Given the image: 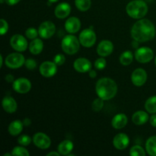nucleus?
I'll return each mask as SVG.
<instances>
[{
  "label": "nucleus",
  "mask_w": 156,
  "mask_h": 156,
  "mask_svg": "<svg viewBox=\"0 0 156 156\" xmlns=\"http://www.w3.org/2000/svg\"><path fill=\"white\" fill-rule=\"evenodd\" d=\"M155 27L153 23L146 18H141L134 23L131 29L133 39L140 43L147 42L155 36Z\"/></svg>",
  "instance_id": "obj_1"
},
{
  "label": "nucleus",
  "mask_w": 156,
  "mask_h": 156,
  "mask_svg": "<svg viewBox=\"0 0 156 156\" xmlns=\"http://www.w3.org/2000/svg\"><path fill=\"white\" fill-rule=\"evenodd\" d=\"M96 94L105 101L112 99L117 93V85L111 78L104 77L98 80L95 85Z\"/></svg>",
  "instance_id": "obj_2"
},
{
  "label": "nucleus",
  "mask_w": 156,
  "mask_h": 156,
  "mask_svg": "<svg viewBox=\"0 0 156 156\" xmlns=\"http://www.w3.org/2000/svg\"><path fill=\"white\" fill-rule=\"evenodd\" d=\"M126 12L130 18L141 19L148 12V5L143 0H133L126 6Z\"/></svg>",
  "instance_id": "obj_3"
},
{
  "label": "nucleus",
  "mask_w": 156,
  "mask_h": 156,
  "mask_svg": "<svg viewBox=\"0 0 156 156\" xmlns=\"http://www.w3.org/2000/svg\"><path fill=\"white\" fill-rule=\"evenodd\" d=\"M80 41L76 36L73 34L66 35L62 40L61 47L64 53L68 55H74L79 50Z\"/></svg>",
  "instance_id": "obj_4"
},
{
  "label": "nucleus",
  "mask_w": 156,
  "mask_h": 156,
  "mask_svg": "<svg viewBox=\"0 0 156 156\" xmlns=\"http://www.w3.org/2000/svg\"><path fill=\"white\" fill-rule=\"evenodd\" d=\"M97 40L96 34L92 29L87 28L82 30L79 34V41L81 45L86 48H90L94 45Z\"/></svg>",
  "instance_id": "obj_5"
},
{
  "label": "nucleus",
  "mask_w": 156,
  "mask_h": 156,
  "mask_svg": "<svg viewBox=\"0 0 156 156\" xmlns=\"http://www.w3.org/2000/svg\"><path fill=\"white\" fill-rule=\"evenodd\" d=\"M25 58L20 53H12L8 55L5 59V63L10 69H18L25 62Z\"/></svg>",
  "instance_id": "obj_6"
},
{
  "label": "nucleus",
  "mask_w": 156,
  "mask_h": 156,
  "mask_svg": "<svg viewBox=\"0 0 156 156\" xmlns=\"http://www.w3.org/2000/svg\"><path fill=\"white\" fill-rule=\"evenodd\" d=\"M134 56L135 59L140 63H147L153 59L154 52L149 47H140L136 50Z\"/></svg>",
  "instance_id": "obj_7"
},
{
  "label": "nucleus",
  "mask_w": 156,
  "mask_h": 156,
  "mask_svg": "<svg viewBox=\"0 0 156 156\" xmlns=\"http://www.w3.org/2000/svg\"><path fill=\"white\" fill-rule=\"evenodd\" d=\"M56 32V25L50 21H44L38 27L40 37L44 39H48L53 37Z\"/></svg>",
  "instance_id": "obj_8"
},
{
  "label": "nucleus",
  "mask_w": 156,
  "mask_h": 156,
  "mask_svg": "<svg viewBox=\"0 0 156 156\" xmlns=\"http://www.w3.org/2000/svg\"><path fill=\"white\" fill-rule=\"evenodd\" d=\"M10 45L16 51L24 52L27 50L28 44L26 38L23 35L16 34L10 38Z\"/></svg>",
  "instance_id": "obj_9"
},
{
  "label": "nucleus",
  "mask_w": 156,
  "mask_h": 156,
  "mask_svg": "<svg viewBox=\"0 0 156 156\" xmlns=\"http://www.w3.org/2000/svg\"><path fill=\"white\" fill-rule=\"evenodd\" d=\"M12 88L19 94H26L31 89V82L26 78H18L12 82Z\"/></svg>",
  "instance_id": "obj_10"
},
{
  "label": "nucleus",
  "mask_w": 156,
  "mask_h": 156,
  "mask_svg": "<svg viewBox=\"0 0 156 156\" xmlns=\"http://www.w3.org/2000/svg\"><path fill=\"white\" fill-rule=\"evenodd\" d=\"M39 71L41 76H43L44 77H53L57 72V65L54 62L45 61L40 66Z\"/></svg>",
  "instance_id": "obj_11"
},
{
  "label": "nucleus",
  "mask_w": 156,
  "mask_h": 156,
  "mask_svg": "<svg viewBox=\"0 0 156 156\" xmlns=\"http://www.w3.org/2000/svg\"><path fill=\"white\" fill-rule=\"evenodd\" d=\"M34 144L41 149H47L51 145V140L44 133H37L33 136Z\"/></svg>",
  "instance_id": "obj_12"
},
{
  "label": "nucleus",
  "mask_w": 156,
  "mask_h": 156,
  "mask_svg": "<svg viewBox=\"0 0 156 156\" xmlns=\"http://www.w3.org/2000/svg\"><path fill=\"white\" fill-rule=\"evenodd\" d=\"M147 73L142 68H138L133 72L131 75V81L133 84L137 87L143 86L147 81Z\"/></svg>",
  "instance_id": "obj_13"
},
{
  "label": "nucleus",
  "mask_w": 156,
  "mask_h": 156,
  "mask_svg": "<svg viewBox=\"0 0 156 156\" xmlns=\"http://www.w3.org/2000/svg\"><path fill=\"white\" fill-rule=\"evenodd\" d=\"M114 51V44L111 41L104 40L98 44L97 47V53L102 57L108 56Z\"/></svg>",
  "instance_id": "obj_14"
},
{
  "label": "nucleus",
  "mask_w": 156,
  "mask_h": 156,
  "mask_svg": "<svg viewBox=\"0 0 156 156\" xmlns=\"http://www.w3.org/2000/svg\"><path fill=\"white\" fill-rule=\"evenodd\" d=\"M91 62L88 59L84 57L78 58L73 63V67L78 73H88L91 69Z\"/></svg>",
  "instance_id": "obj_15"
},
{
  "label": "nucleus",
  "mask_w": 156,
  "mask_h": 156,
  "mask_svg": "<svg viewBox=\"0 0 156 156\" xmlns=\"http://www.w3.org/2000/svg\"><path fill=\"white\" fill-rule=\"evenodd\" d=\"M129 144V138L126 134L120 133L117 134L113 140V145L118 150L126 149Z\"/></svg>",
  "instance_id": "obj_16"
},
{
  "label": "nucleus",
  "mask_w": 156,
  "mask_h": 156,
  "mask_svg": "<svg viewBox=\"0 0 156 156\" xmlns=\"http://www.w3.org/2000/svg\"><path fill=\"white\" fill-rule=\"evenodd\" d=\"M71 12V6L67 2L59 3L55 8V16L59 19H63L67 18Z\"/></svg>",
  "instance_id": "obj_17"
},
{
  "label": "nucleus",
  "mask_w": 156,
  "mask_h": 156,
  "mask_svg": "<svg viewBox=\"0 0 156 156\" xmlns=\"http://www.w3.org/2000/svg\"><path fill=\"white\" fill-rule=\"evenodd\" d=\"M81 21L76 17H70L65 22V29L68 33L76 34L80 30Z\"/></svg>",
  "instance_id": "obj_18"
},
{
  "label": "nucleus",
  "mask_w": 156,
  "mask_h": 156,
  "mask_svg": "<svg viewBox=\"0 0 156 156\" xmlns=\"http://www.w3.org/2000/svg\"><path fill=\"white\" fill-rule=\"evenodd\" d=\"M2 105L4 111L9 114L15 113L18 109V104H17L16 101L11 96L4 97V98L2 99Z\"/></svg>",
  "instance_id": "obj_19"
},
{
  "label": "nucleus",
  "mask_w": 156,
  "mask_h": 156,
  "mask_svg": "<svg viewBox=\"0 0 156 156\" xmlns=\"http://www.w3.org/2000/svg\"><path fill=\"white\" fill-rule=\"evenodd\" d=\"M128 123V118L126 114H118L114 116L111 121L112 126L116 129H120L124 128Z\"/></svg>",
  "instance_id": "obj_20"
},
{
  "label": "nucleus",
  "mask_w": 156,
  "mask_h": 156,
  "mask_svg": "<svg viewBox=\"0 0 156 156\" xmlns=\"http://www.w3.org/2000/svg\"><path fill=\"white\" fill-rule=\"evenodd\" d=\"M149 120V114L143 111H136L132 116V121L134 124L137 126H141V125L145 124L146 122Z\"/></svg>",
  "instance_id": "obj_21"
},
{
  "label": "nucleus",
  "mask_w": 156,
  "mask_h": 156,
  "mask_svg": "<svg viewBox=\"0 0 156 156\" xmlns=\"http://www.w3.org/2000/svg\"><path fill=\"white\" fill-rule=\"evenodd\" d=\"M73 148H74V145L73 142L69 140H66L59 143L57 150L60 155H69L73 150Z\"/></svg>",
  "instance_id": "obj_22"
},
{
  "label": "nucleus",
  "mask_w": 156,
  "mask_h": 156,
  "mask_svg": "<svg viewBox=\"0 0 156 156\" xmlns=\"http://www.w3.org/2000/svg\"><path fill=\"white\" fill-rule=\"evenodd\" d=\"M29 50L34 55H38L44 49V43L39 38H35L29 44Z\"/></svg>",
  "instance_id": "obj_23"
},
{
  "label": "nucleus",
  "mask_w": 156,
  "mask_h": 156,
  "mask_svg": "<svg viewBox=\"0 0 156 156\" xmlns=\"http://www.w3.org/2000/svg\"><path fill=\"white\" fill-rule=\"evenodd\" d=\"M23 122L19 120H16L12 121L9 126V133L12 136H18L22 131L24 127Z\"/></svg>",
  "instance_id": "obj_24"
},
{
  "label": "nucleus",
  "mask_w": 156,
  "mask_h": 156,
  "mask_svg": "<svg viewBox=\"0 0 156 156\" xmlns=\"http://www.w3.org/2000/svg\"><path fill=\"white\" fill-rule=\"evenodd\" d=\"M146 149L149 155L156 156V136H150L146 140Z\"/></svg>",
  "instance_id": "obj_25"
},
{
  "label": "nucleus",
  "mask_w": 156,
  "mask_h": 156,
  "mask_svg": "<svg viewBox=\"0 0 156 156\" xmlns=\"http://www.w3.org/2000/svg\"><path fill=\"white\" fill-rule=\"evenodd\" d=\"M133 60V53L129 50H126L122 53L120 56V62L123 66H129Z\"/></svg>",
  "instance_id": "obj_26"
},
{
  "label": "nucleus",
  "mask_w": 156,
  "mask_h": 156,
  "mask_svg": "<svg viewBox=\"0 0 156 156\" xmlns=\"http://www.w3.org/2000/svg\"><path fill=\"white\" fill-rule=\"evenodd\" d=\"M145 109L149 114H156V96H152L146 100Z\"/></svg>",
  "instance_id": "obj_27"
},
{
  "label": "nucleus",
  "mask_w": 156,
  "mask_h": 156,
  "mask_svg": "<svg viewBox=\"0 0 156 156\" xmlns=\"http://www.w3.org/2000/svg\"><path fill=\"white\" fill-rule=\"evenodd\" d=\"M75 5L76 8L81 12H86L91 8V0H75Z\"/></svg>",
  "instance_id": "obj_28"
},
{
  "label": "nucleus",
  "mask_w": 156,
  "mask_h": 156,
  "mask_svg": "<svg viewBox=\"0 0 156 156\" xmlns=\"http://www.w3.org/2000/svg\"><path fill=\"white\" fill-rule=\"evenodd\" d=\"M129 155L131 156H145L146 155V152L142 146L136 145L130 149Z\"/></svg>",
  "instance_id": "obj_29"
},
{
  "label": "nucleus",
  "mask_w": 156,
  "mask_h": 156,
  "mask_svg": "<svg viewBox=\"0 0 156 156\" xmlns=\"http://www.w3.org/2000/svg\"><path fill=\"white\" fill-rule=\"evenodd\" d=\"M12 155L15 156H29L30 155L28 151L25 148L23 147V146H16L14 148L12 151Z\"/></svg>",
  "instance_id": "obj_30"
},
{
  "label": "nucleus",
  "mask_w": 156,
  "mask_h": 156,
  "mask_svg": "<svg viewBox=\"0 0 156 156\" xmlns=\"http://www.w3.org/2000/svg\"><path fill=\"white\" fill-rule=\"evenodd\" d=\"M104 101L101 98H95L94 101H93L92 104H91V108L95 112H98V111H101L102 108L104 107Z\"/></svg>",
  "instance_id": "obj_31"
},
{
  "label": "nucleus",
  "mask_w": 156,
  "mask_h": 156,
  "mask_svg": "<svg viewBox=\"0 0 156 156\" xmlns=\"http://www.w3.org/2000/svg\"><path fill=\"white\" fill-rule=\"evenodd\" d=\"M25 35L28 39L34 40L37 38V37L39 35V33H38V30H37V29L34 27H28L26 30Z\"/></svg>",
  "instance_id": "obj_32"
},
{
  "label": "nucleus",
  "mask_w": 156,
  "mask_h": 156,
  "mask_svg": "<svg viewBox=\"0 0 156 156\" xmlns=\"http://www.w3.org/2000/svg\"><path fill=\"white\" fill-rule=\"evenodd\" d=\"M18 143H19L21 146H27L29 144L31 143V138L27 135H22L21 136L18 137Z\"/></svg>",
  "instance_id": "obj_33"
},
{
  "label": "nucleus",
  "mask_w": 156,
  "mask_h": 156,
  "mask_svg": "<svg viewBox=\"0 0 156 156\" xmlns=\"http://www.w3.org/2000/svg\"><path fill=\"white\" fill-rule=\"evenodd\" d=\"M106 65H107L106 59H104V57H102V56L101 58H98V59H96L95 62H94V67L98 70L104 69L106 67Z\"/></svg>",
  "instance_id": "obj_34"
},
{
  "label": "nucleus",
  "mask_w": 156,
  "mask_h": 156,
  "mask_svg": "<svg viewBox=\"0 0 156 156\" xmlns=\"http://www.w3.org/2000/svg\"><path fill=\"white\" fill-rule=\"evenodd\" d=\"M24 66H25L26 68L29 70H34L36 69L37 67V62L32 58H29L25 60L24 62Z\"/></svg>",
  "instance_id": "obj_35"
},
{
  "label": "nucleus",
  "mask_w": 156,
  "mask_h": 156,
  "mask_svg": "<svg viewBox=\"0 0 156 156\" xmlns=\"http://www.w3.org/2000/svg\"><path fill=\"white\" fill-rule=\"evenodd\" d=\"M53 62L56 64L57 66H62L66 62V57L63 54H56L53 58Z\"/></svg>",
  "instance_id": "obj_36"
},
{
  "label": "nucleus",
  "mask_w": 156,
  "mask_h": 156,
  "mask_svg": "<svg viewBox=\"0 0 156 156\" xmlns=\"http://www.w3.org/2000/svg\"><path fill=\"white\" fill-rule=\"evenodd\" d=\"M0 23H1L0 34H1L2 36H3V35L5 34L8 32V30H9V24H8V22L5 21V20L2 19V18L0 20Z\"/></svg>",
  "instance_id": "obj_37"
},
{
  "label": "nucleus",
  "mask_w": 156,
  "mask_h": 156,
  "mask_svg": "<svg viewBox=\"0 0 156 156\" xmlns=\"http://www.w3.org/2000/svg\"><path fill=\"white\" fill-rule=\"evenodd\" d=\"M149 122L153 127H156V114H152L149 118Z\"/></svg>",
  "instance_id": "obj_38"
},
{
  "label": "nucleus",
  "mask_w": 156,
  "mask_h": 156,
  "mask_svg": "<svg viewBox=\"0 0 156 156\" xmlns=\"http://www.w3.org/2000/svg\"><path fill=\"white\" fill-rule=\"evenodd\" d=\"M21 0H5V3L9 5H15L18 4Z\"/></svg>",
  "instance_id": "obj_39"
},
{
  "label": "nucleus",
  "mask_w": 156,
  "mask_h": 156,
  "mask_svg": "<svg viewBox=\"0 0 156 156\" xmlns=\"http://www.w3.org/2000/svg\"><path fill=\"white\" fill-rule=\"evenodd\" d=\"M22 122L24 126H29L31 124V120H30V119L28 118V117H25V118L23 120Z\"/></svg>",
  "instance_id": "obj_40"
},
{
  "label": "nucleus",
  "mask_w": 156,
  "mask_h": 156,
  "mask_svg": "<svg viewBox=\"0 0 156 156\" xmlns=\"http://www.w3.org/2000/svg\"><path fill=\"white\" fill-rule=\"evenodd\" d=\"M5 79L6 80V82H8L9 83H11V82H14V76L12 74H8L5 76Z\"/></svg>",
  "instance_id": "obj_41"
},
{
  "label": "nucleus",
  "mask_w": 156,
  "mask_h": 156,
  "mask_svg": "<svg viewBox=\"0 0 156 156\" xmlns=\"http://www.w3.org/2000/svg\"><path fill=\"white\" fill-rule=\"evenodd\" d=\"M88 74H89V76L91 78V79H94V78L97 76V73H96L95 70L91 69L89 72H88Z\"/></svg>",
  "instance_id": "obj_42"
},
{
  "label": "nucleus",
  "mask_w": 156,
  "mask_h": 156,
  "mask_svg": "<svg viewBox=\"0 0 156 156\" xmlns=\"http://www.w3.org/2000/svg\"><path fill=\"white\" fill-rule=\"evenodd\" d=\"M139 41H136V40H133V41L132 42V46L133 48H137L139 47Z\"/></svg>",
  "instance_id": "obj_43"
},
{
  "label": "nucleus",
  "mask_w": 156,
  "mask_h": 156,
  "mask_svg": "<svg viewBox=\"0 0 156 156\" xmlns=\"http://www.w3.org/2000/svg\"><path fill=\"white\" fill-rule=\"evenodd\" d=\"M60 154H59V152H49L48 154H47V156H51V155H56V156H59Z\"/></svg>",
  "instance_id": "obj_44"
},
{
  "label": "nucleus",
  "mask_w": 156,
  "mask_h": 156,
  "mask_svg": "<svg viewBox=\"0 0 156 156\" xmlns=\"http://www.w3.org/2000/svg\"><path fill=\"white\" fill-rule=\"evenodd\" d=\"M3 65V57H2V55H0V67L2 66Z\"/></svg>",
  "instance_id": "obj_45"
},
{
  "label": "nucleus",
  "mask_w": 156,
  "mask_h": 156,
  "mask_svg": "<svg viewBox=\"0 0 156 156\" xmlns=\"http://www.w3.org/2000/svg\"><path fill=\"white\" fill-rule=\"evenodd\" d=\"M48 1L50 2L53 3V2H58L59 0H48Z\"/></svg>",
  "instance_id": "obj_46"
},
{
  "label": "nucleus",
  "mask_w": 156,
  "mask_h": 156,
  "mask_svg": "<svg viewBox=\"0 0 156 156\" xmlns=\"http://www.w3.org/2000/svg\"><path fill=\"white\" fill-rule=\"evenodd\" d=\"M4 156H12V153H5L4 154Z\"/></svg>",
  "instance_id": "obj_47"
},
{
  "label": "nucleus",
  "mask_w": 156,
  "mask_h": 156,
  "mask_svg": "<svg viewBox=\"0 0 156 156\" xmlns=\"http://www.w3.org/2000/svg\"><path fill=\"white\" fill-rule=\"evenodd\" d=\"M0 1H1V3L2 4V3L4 2V1H5V0H0Z\"/></svg>",
  "instance_id": "obj_48"
},
{
  "label": "nucleus",
  "mask_w": 156,
  "mask_h": 156,
  "mask_svg": "<svg viewBox=\"0 0 156 156\" xmlns=\"http://www.w3.org/2000/svg\"><path fill=\"white\" fill-rule=\"evenodd\" d=\"M155 66H156V56H155Z\"/></svg>",
  "instance_id": "obj_49"
}]
</instances>
